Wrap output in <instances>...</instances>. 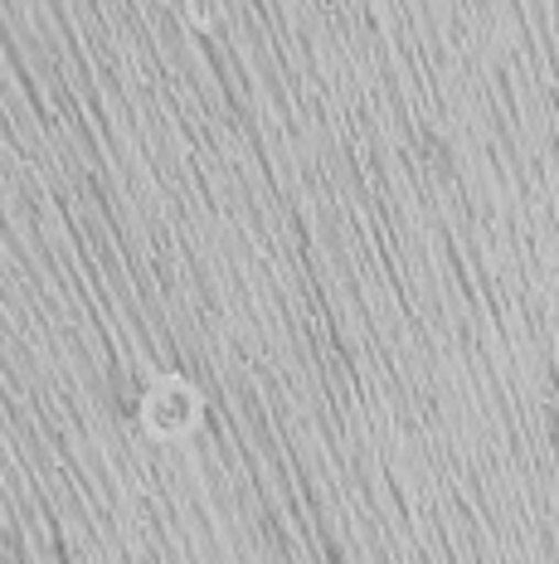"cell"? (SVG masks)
<instances>
[{
    "label": "cell",
    "instance_id": "6da1fadb",
    "mask_svg": "<svg viewBox=\"0 0 559 564\" xmlns=\"http://www.w3.org/2000/svg\"><path fill=\"white\" fill-rule=\"evenodd\" d=\"M200 390L180 375H161L142 399V423L156 438H185V433L200 423Z\"/></svg>",
    "mask_w": 559,
    "mask_h": 564
},
{
    "label": "cell",
    "instance_id": "7a4b0ae2",
    "mask_svg": "<svg viewBox=\"0 0 559 564\" xmlns=\"http://www.w3.org/2000/svg\"><path fill=\"white\" fill-rule=\"evenodd\" d=\"M185 20H190L195 30H209L219 20V0H185Z\"/></svg>",
    "mask_w": 559,
    "mask_h": 564
}]
</instances>
